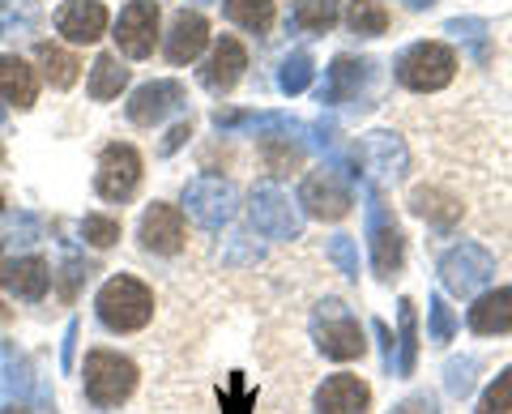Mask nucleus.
I'll return each instance as SVG.
<instances>
[{
    "label": "nucleus",
    "mask_w": 512,
    "mask_h": 414,
    "mask_svg": "<svg viewBox=\"0 0 512 414\" xmlns=\"http://www.w3.org/2000/svg\"><path fill=\"white\" fill-rule=\"evenodd\" d=\"M491 278H495V257L474 240H461L440 257V282H444L448 295L470 299V295L483 291Z\"/></svg>",
    "instance_id": "8"
},
{
    "label": "nucleus",
    "mask_w": 512,
    "mask_h": 414,
    "mask_svg": "<svg viewBox=\"0 0 512 414\" xmlns=\"http://www.w3.org/2000/svg\"><path fill=\"white\" fill-rule=\"evenodd\" d=\"M184 103V86L163 77V82H146L133 99H128V120L133 124H158L163 116H171L175 107Z\"/></svg>",
    "instance_id": "18"
},
{
    "label": "nucleus",
    "mask_w": 512,
    "mask_h": 414,
    "mask_svg": "<svg viewBox=\"0 0 512 414\" xmlns=\"http://www.w3.org/2000/svg\"><path fill=\"white\" fill-rule=\"evenodd\" d=\"M244 69H248V47L239 43L235 35H222V39L214 43L210 60H205L201 82H205V90L227 94V90H235V86H239V77H244Z\"/></svg>",
    "instance_id": "16"
},
{
    "label": "nucleus",
    "mask_w": 512,
    "mask_h": 414,
    "mask_svg": "<svg viewBox=\"0 0 512 414\" xmlns=\"http://www.w3.org/2000/svg\"><path fill=\"white\" fill-rule=\"evenodd\" d=\"M457 77V56L453 47L440 39H423L410 43L402 56H397V82L414 94H436Z\"/></svg>",
    "instance_id": "5"
},
{
    "label": "nucleus",
    "mask_w": 512,
    "mask_h": 414,
    "mask_svg": "<svg viewBox=\"0 0 512 414\" xmlns=\"http://www.w3.org/2000/svg\"><path fill=\"white\" fill-rule=\"evenodd\" d=\"M218 402H222V414H252V406H256V389L244 380V372H231L227 389H218Z\"/></svg>",
    "instance_id": "34"
},
{
    "label": "nucleus",
    "mask_w": 512,
    "mask_h": 414,
    "mask_svg": "<svg viewBox=\"0 0 512 414\" xmlns=\"http://www.w3.org/2000/svg\"><path fill=\"white\" fill-rule=\"evenodd\" d=\"M474 372H478V359L474 355H466V359H448V368H444V389H448V397H470V389H474Z\"/></svg>",
    "instance_id": "36"
},
{
    "label": "nucleus",
    "mask_w": 512,
    "mask_h": 414,
    "mask_svg": "<svg viewBox=\"0 0 512 414\" xmlns=\"http://www.w3.org/2000/svg\"><path fill=\"white\" fill-rule=\"evenodd\" d=\"M128 86V69L120 65V56H99L90 65V99H120V90Z\"/></svg>",
    "instance_id": "28"
},
{
    "label": "nucleus",
    "mask_w": 512,
    "mask_h": 414,
    "mask_svg": "<svg viewBox=\"0 0 512 414\" xmlns=\"http://www.w3.org/2000/svg\"><path fill=\"white\" fill-rule=\"evenodd\" d=\"M312 342L325 359L333 363H350V359H363V325L355 308H346L342 299H320L312 308Z\"/></svg>",
    "instance_id": "3"
},
{
    "label": "nucleus",
    "mask_w": 512,
    "mask_h": 414,
    "mask_svg": "<svg viewBox=\"0 0 512 414\" xmlns=\"http://www.w3.org/2000/svg\"><path fill=\"white\" fill-rule=\"evenodd\" d=\"M111 39H116V47L128 60H146L158 39V0H128Z\"/></svg>",
    "instance_id": "12"
},
{
    "label": "nucleus",
    "mask_w": 512,
    "mask_h": 414,
    "mask_svg": "<svg viewBox=\"0 0 512 414\" xmlns=\"http://www.w3.org/2000/svg\"><path fill=\"white\" fill-rule=\"evenodd\" d=\"M141 184V154L124 141H111L99 154V171H94V188L103 201H128Z\"/></svg>",
    "instance_id": "11"
},
{
    "label": "nucleus",
    "mask_w": 512,
    "mask_h": 414,
    "mask_svg": "<svg viewBox=\"0 0 512 414\" xmlns=\"http://www.w3.org/2000/svg\"><path fill=\"white\" fill-rule=\"evenodd\" d=\"M372 329H376V338L384 346V372H393V333H389V325H384V321H372Z\"/></svg>",
    "instance_id": "42"
},
{
    "label": "nucleus",
    "mask_w": 512,
    "mask_h": 414,
    "mask_svg": "<svg viewBox=\"0 0 512 414\" xmlns=\"http://www.w3.org/2000/svg\"><path fill=\"white\" fill-rule=\"evenodd\" d=\"M333 167H342L346 175H355V180L372 184V188H384V184L406 180L410 150H406V141L397 133L376 129V133L359 137V146L350 150V158H333Z\"/></svg>",
    "instance_id": "1"
},
{
    "label": "nucleus",
    "mask_w": 512,
    "mask_h": 414,
    "mask_svg": "<svg viewBox=\"0 0 512 414\" xmlns=\"http://www.w3.org/2000/svg\"><path fill=\"white\" fill-rule=\"evenodd\" d=\"M363 197H367V248H372V269L380 282H393L406 265V235L372 184H363Z\"/></svg>",
    "instance_id": "4"
},
{
    "label": "nucleus",
    "mask_w": 512,
    "mask_h": 414,
    "mask_svg": "<svg viewBox=\"0 0 512 414\" xmlns=\"http://www.w3.org/2000/svg\"><path fill=\"white\" fill-rule=\"evenodd\" d=\"M82 380H86V397L99 410H111L133 397L137 389V363L116 355V350H90L86 355V368H82Z\"/></svg>",
    "instance_id": "6"
},
{
    "label": "nucleus",
    "mask_w": 512,
    "mask_h": 414,
    "mask_svg": "<svg viewBox=\"0 0 512 414\" xmlns=\"http://www.w3.org/2000/svg\"><path fill=\"white\" fill-rule=\"evenodd\" d=\"M73 350H77V321H69V329H64V355H60V368L64 372L73 368Z\"/></svg>",
    "instance_id": "43"
},
{
    "label": "nucleus",
    "mask_w": 512,
    "mask_h": 414,
    "mask_svg": "<svg viewBox=\"0 0 512 414\" xmlns=\"http://www.w3.org/2000/svg\"><path fill=\"white\" fill-rule=\"evenodd\" d=\"M338 18H342L338 0H295V9H291V22L299 30H308V35H325Z\"/></svg>",
    "instance_id": "29"
},
{
    "label": "nucleus",
    "mask_w": 512,
    "mask_h": 414,
    "mask_svg": "<svg viewBox=\"0 0 512 414\" xmlns=\"http://www.w3.org/2000/svg\"><path fill=\"white\" fill-rule=\"evenodd\" d=\"M39 69L56 90H69L77 82V73H82V60L56 43H39Z\"/></svg>",
    "instance_id": "27"
},
{
    "label": "nucleus",
    "mask_w": 512,
    "mask_h": 414,
    "mask_svg": "<svg viewBox=\"0 0 512 414\" xmlns=\"http://www.w3.org/2000/svg\"><path fill=\"white\" fill-rule=\"evenodd\" d=\"M427 321H431V329H427V338H431V342H436V346H448V342H453L457 316H453V308H448V299H444V295H431Z\"/></svg>",
    "instance_id": "35"
},
{
    "label": "nucleus",
    "mask_w": 512,
    "mask_h": 414,
    "mask_svg": "<svg viewBox=\"0 0 512 414\" xmlns=\"http://www.w3.org/2000/svg\"><path fill=\"white\" fill-rule=\"evenodd\" d=\"M389 414H440V406H436V397H431V393H410Z\"/></svg>",
    "instance_id": "40"
},
{
    "label": "nucleus",
    "mask_w": 512,
    "mask_h": 414,
    "mask_svg": "<svg viewBox=\"0 0 512 414\" xmlns=\"http://www.w3.org/2000/svg\"><path fill=\"white\" fill-rule=\"evenodd\" d=\"M0 158H5V150H0Z\"/></svg>",
    "instance_id": "47"
},
{
    "label": "nucleus",
    "mask_w": 512,
    "mask_h": 414,
    "mask_svg": "<svg viewBox=\"0 0 512 414\" xmlns=\"http://www.w3.org/2000/svg\"><path fill=\"white\" fill-rule=\"evenodd\" d=\"M350 205H355L350 180H346V171L333 167V163L312 171L308 180H303V188H299V210L320 218V222H342L350 214Z\"/></svg>",
    "instance_id": "10"
},
{
    "label": "nucleus",
    "mask_w": 512,
    "mask_h": 414,
    "mask_svg": "<svg viewBox=\"0 0 512 414\" xmlns=\"http://www.w3.org/2000/svg\"><path fill=\"white\" fill-rule=\"evenodd\" d=\"M0 116H5V111H0Z\"/></svg>",
    "instance_id": "48"
},
{
    "label": "nucleus",
    "mask_w": 512,
    "mask_h": 414,
    "mask_svg": "<svg viewBox=\"0 0 512 414\" xmlns=\"http://www.w3.org/2000/svg\"><path fill=\"white\" fill-rule=\"evenodd\" d=\"M188 137H192V124H188V120H180V124H175V129L163 137V146H158V154H163V158H167V154H175V150H180Z\"/></svg>",
    "instance_id": "41"
},
{
    "label": "nucleus",
    "mask_w": 512,
    "mask_h": 414,
    "mask_svg": "<svg viewBox=\"0 0 512 414\" xmlns=\"http://www.w3.org/2000/svg\"><path fill=\"white\" fill-rule=\"evenodd\" d=\"M346 26L355 30V35L376 39L389 30V9H384L380 0H346Z\"/></svg>",
    "instance_id": "30"
},
{
    "label": "nucleus",
    "mask_w": 512,
    "mask_h": 414,
    "mask_svg": "<svg viewBox=\"0 0 512 414\" xmlns=\"http://www.w3.org/2000/svg\"><path fill=\"white\" fill-rule=\"evenodd\" d=\"M410 214L427 218L431 227H453V222L461 218V201L453 193H444V188H414L410 193Z\"/></svg>",
    "instance_id": "26"
},
{
    "label": "nucleus",
    "mask_w": 512,
    "mask_h": 414,
    "mask_svg": "<svg viewBox=\"0 0 512 414\" xmlns=\"http://www.w3.org/2000/svg\"><path fill=\"white\" fill-rule=\"evenodd\" d=\"M94 312H99V321L111 333H137L154 316V291L133 274H116L103 282L99 299H94Z\"/></svg>",
    "instance_id": "2"
},
{
    "label": "nucleus",
    "mask_w": 512,
    "mask_h": 414,
    "mask_svg": "<svg viewBox=\"0 0 512 414\" xmlns=\"http://www.w3.org/2000/svg\"><path fill=\"white\" fill-rule=\"evenodd\" d=\"M82 235H86V244H94V248H111L120 240V222L107 218V214H86L82 218Z\"/></svg>",
    "instance_id": "38"
},
{
    "label": "nucleus",
    "mask_w": 512,
    "mask_h": 414,
    "mask_svg": "<svg viewBox=\"0 0 512 414\" xmlns=\"http://www.w3.org/2000/svg\"><path fill=\"white\" fill-rule=\"evenodd\" d=\"M205 43H210V26H205L201 13H180V18L171 22V35H167V60L171 65H188V60H197L205 52Z\"/></svg>",
    "instance_id": "21"
},
{
    "label": "nucleus",
    "mask_w": 512,
    "mask_h": 414,
    "mask_svg": "<svg viewBox=\"0 0 512 414\" xmlns=\"http://www.w3.org/2000/svg\"><path fill=\"white\" fill-rule=\"evenodd\" d=\"M0 286H5L9 295L26 299V304H35V299L47 295V286H52V269H47V261H39V257L9 261L5 269H0Z\"/></svg>",
    "instance_id": "20"
},
{
    "label": "nucleus",
    "mask_w": 512,
    "mask_h": 414,
    "mask_svg": "<svg viewBox=\"0 0 512 414\" xmlns=\"http://www.w3.org/2000/svg\"><path fill=\"white\" fill-rule=\"evenodd\" d=\"M470 329L478 338H500V333H512V286H495V291L478 295L470 308Z\"/></svg>",
    "instance_id": "19"
},
{
    "label": "nucleus",
    "mask_w": 512,
    "mask_h": 414,
    "mask_svg": "<svg viewBox=\"0 0 512 414\" xmlns=\"http://www.w3.org/2000/svg\"><path fill=\"white\" fill-rule=\"evenodd\" d=\"M406 5H410L414 13H423V9H431V5H436V0H406Z\"/></svg>",
    "instance_id": "44"
},
{
    "label": "nucleus",
    "mask_w": 512,
    "mask_h": 414,
    "mask_svg": "<svg viewBox=\"0 0 512 414\" xmlns=\"http://www.w3.org/2000/svg\"><path fill=\"white\" fill-rule=\"evenodd\" d=\"M312 86V56L308 52H291L282 60L278 69V90L286 94V99H295V94H303Z\"/></svg>",
    "instance_id": "33"
},
{
    "label": "nucleus",
    "mask_w": 512,
    "mask_h": 414,
    "mask_svg": "<svg viewBox=\"0 0 512 414\" xmlns=\"http://www.w3.org/2000/svg\"><path fill=\"white\" fill-rule=\"evenodd\" d=\"M141 248L154 252V257H175L188 240V227H184V210L180 205H167V201H154L146 214H141Z\"/></svg>",
    "instance_id": "13"
},
{
    "label": "nucleus",
    "mask_w": 512,
    "mask_h": 414,
    "mask_svg": "<svg viewBox=\"0 0 512 414\" xmlns=\"http://www.w3.org/2000/svg\"><path fill=\"white\" fill-rule=\"evenodd\" d=\"M0 99H5L9 107H18V111L35 107L39 77H35V69H30L22 56H0Z\"/></svg>",
    "instance_id": "23"
},
{
    "label": "nucleus",
    "mask_w": 512,
    "mask_h": 414,
    "mask_svg": "<svg viewBox=\"0 0 512 414\" xmlns=\"http://www.w3.org/2000/svg\"><path fill=\"white\" fill-rule=\"evenodd\" d=\"M316 410L320 414H372V389L359 376L338 372L316 389Z\"/></svg>",
    "instance_id": "17"
},
{
    "label": "nucleus",
    "mask_w": 512,
    "mask_h": 414,
    "mask_svg": "<svg viewBox=\"0 0 512 414\" xmlns=\"http://www.w3.org/2000/svg\"><path fill=\"white\" fill-rule=\"evenodd\" d=\"M444 35H453L457 43H466L478 65H487V60H491V39H487V22L483 18H453L444 26Z\"/></svg>",
    "instance_id": "32"
},
{
    "label": "nucleus",
    "mask_w": 512,
    "mask_h": 414,
    "mask_svg": "<svg viewBox=\"0 0 512 414\" xmlns=\"http://www.w3.org/2000/svg\"><path fill=\"white\" fill-rule=\"evenodd\" d=\"M0 210H5V197H0Z\"/></svg>",
    "instance_id": "46"
},
{
    "label": "nucleus",
    "mask_w": 512,
    "mask_h": 414,
    "mask_svg": "<svg viewBox=\"0 0 512 414\" xmlns=\"http://www.w3.org/2000/svg\"><path fill=\"white\" fill-rule=\"evenodd\" d=\"M419 368V312L414 299H397V346H393V376L406 380Z\"/></svg>",
    "instance_id": "22"
},
{
    "label": "nucleus",
    "mask_w": 512,
    "mask_h": 414,
    "mask_svg": "<svg viewBox=\"0 0 512 414\" xmlns=\"http://www.w3.org/2000/svg\"><path fill=\"white\" fill-rule=\"evenodd\" d=\"M252 227L265 235V240H299L303 235V210L299 201H291V193H286L282 184L265 180L252 188Z\"/></svg>",
    "instance_id": "7"
},
{
    "label": "nucleus",
    "mask_w": 512,
    "mask_h": 414,
    "mask_svg": "<svg viewBox=\"0 0 512 414\" xmlns=\"http://www.w3.org/2000/svg\"><path fill=\"white\" fill-rule=\"evenodd\" d=\"M184 210L197 227L222 231L239 210V193L222 175H197V180H188V188H184Z\"/></svg>",
    "instance_id": "9"
},
{
    "label": "nucleus",
    "mask_w": 512,
    "mask_h": 414,
    "mask_svg": "<svg viewBox=\"0 0 512 414\" xmlns=\"http://www.w3.org/2000/svg\"><path fill=\"white\" fill-rule=\"evenodd\" d=\"M56 30L69 43H99L107 35V5L103 0H64L56 9Z\"/></svg>",
    "instance_id": "15"
},
{
    "label": "nucleus",
    "mask_w": 512,
    "mask_h": 414,
    "mask_svg": "<svg viewBox=\"0 0 512 414\" xmlns=\"http://www.w3.org/2000/svg\"><path fill=\"white\" fill-rule=\"evenodd\" d=\"M299 129L303 124H295V129H278V133H261V158H265V167L274 175H291L303 163V141L291 137Z\"/></svg>",
    "instance_id": "25"
},
{
    "label": "nucleus",
    "mask_w": 512,
    "mask_h": 414,
    "mask_svg": "<svg viewBox=\"0 0 512 414\" xmlns=\"http://www.w3.org/2000/svg\"><path fill=\"white\" fill-rule=\"evenodd\" d=\"M227 18L252 35H269L274 26V0H227Z\"/></svg>",
    "instance_id": "31"
},
{
    "label": "nucleus",
    "mask_w": 512,
    "mask_h": 414,
    "mask_svg": "<svg viewBox=\"0 0 512 414\" xmlns=\"http://www.w3.org/2000/svg\"><path fill=\"white\" fill-rule=\"evenodd\" d=\"M474 414H512V368H504L500 376L491 380Z\"/></svg>",
    "instance_id": "37"
},
{
    "label": "nucleus",
    "mask_w": 512,
    "mask_h": 414,
    "mask_svg": "<svg viewBox=\"0 0 512 414\" xmlns=\"http://www.w3.org/2000/svg\"><path fill=\"white\" fill-rule=\"evenodd\" d=\"M329 261L338 265L350 282H359V252H355V240H350V235H333L329 240Z\"/></svg>",
    "instance_id": "39"
},
{
    "label": "nucleus",
    "mask_w": 512,
    "mask_h": 414,
    "mask_svg": "<svg viewBox=\"0 0 512 414\" xmlns=\"http://www.w3.org/2000/svg\"><path fill=\"white\" fill-rule=\"evenodd\" d=\"M372 73H376L372 60L338 56V60H333V65L325 69V82H320V103H325V107H338V103L359 99V90L372 82Z\"/></svg>",
    "instance_id": "14"
},
{
    "label": "nucleus",
    "mask_w": 512,
    "mask_h": 414,
    "mask_svg": "<svg viewBox=\"0 0 512 414\" xmlns=\"http://www.w3.org/2000/svg\"><path fill=\"white\" fill-rule=\"evenodd\" d=\"M192 5H214V0H192Z\"/></svg>",
    "instance_id": "45"
},
{
    "label": "nucleus",
    "mask_w": 512,
    "mask_h": 414,
    "mask_svg": "<svg viewBox=\"0 0 512 414\" xmlns=\"http://www.w3.org/2000/svg\"><path fill=\"white\" fill-rule=\"evenodd\" d=\"M299 120H291L286 111H214V129L218 133H235V129H248V133H278V129H295Z\"/></svg>",
    "instance_id": "24"
}]
</instances>
